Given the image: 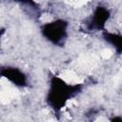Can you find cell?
Wrapping results in <instances>:
<instances>
[{
	"label": "cell",
	"mask_w": 122,
	"mask_h": 122,
	"mask_svg": "<svg viewBox=\"0 0 122 122\" xmlns=\"http://www.w3.org/2000/svg\"><path fill=\"white\" fill-rule=\"evenodd\" d=\"M81 89L80 84H70L63 78L53 75L50 80L46 102L53 111L59 112L81 92Z\"/></svg>",
	"instance_id": "1"
},
{
	"label": "cell",
	"mask_w": 122,
	"mask_h": 122,
	"mask_svg": "<svg viewBox=\"0 0 122 122\" xmlns=\"http://www.w3.org/2000/svg\"><path fill=\"white\" fill-rule=\"evenodd\" d=\"M43 37L55 46H63L69 35V23L65 19L58 18L44 23L40 27Z\"/></svg>",
	"instance_id": "2"
},
{
	"label": "cell",
	"mask_w": 122,
	"mask_h": 122,
	"mask_svg": "<svg viewBox=\"0 0 122 122\" xmlns=\"http://www.w3.org/2000/svg\"><path fill=\"white\" fill-rule=\"evenodd\" d=\"M111 17V11L104 6H97L92 15L87 19L85 26L90 31H104L107 22Z\"/></svg>",
	"instance_id": "3"
},
{
	"label": "cell",
	"mask_w": 122,
	"mask_h": 122,
	"mask_svg": "<svg viewBox=\"0 0 122 122\" xmlns=\"http://www.w3.org/2000/svg\"><path fill=\"white\" fill-rule=\"evenodd\" d=\"M0 74L7 81L18 88H25L28 86V76L19 68L14 66H5L0 70Z\"/></svg>",
	"instance_id": "4"
},
{
	"label": "cell",
	"mask_w": 122,
	"mask_h": 122,
	"mask_svg": "<svg viewBox=\"0 0 122 122\" xmlns=\"http://www.w3.org/2000/svg\"><path fill=\"white\" fill-rule=\"evenodd\" d=\"M102 38L107 44L111 45V47L114 50L116 54L118 55L122 54V34L121 33L104 30L102 31Z\"/></svg>",
	"instance_id": "5"
},
{
	"label": "cell",
	"mask_w": 122,
	"mask_h": 122,
	"mask_svg": "<svg viewBox=\"0 0 122 122\" xmlns=\"http://www.w3.org/2000/svg\"><path fill=\"white\" fill-rule=\"evenodd\" d=\"M110 122H122V116L115 115L110 119Z\"/></svg>",
	"instance_id": "6"
}]
</instances>
